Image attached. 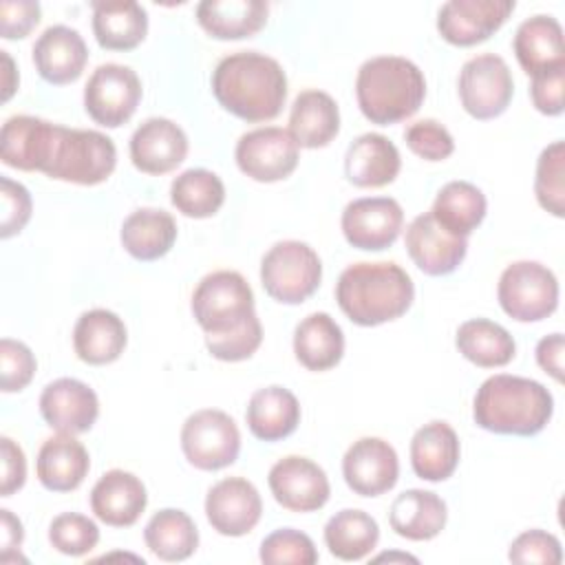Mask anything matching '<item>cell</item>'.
<instances>
[{"mask_svg":"<svg viewBox=\"0 0 565 565\" xmlns=\"http://www.w3.org/2000/svg\"><path fill=\"white\" fill-rule=\"evenodd\" d=\"M216 102L243 121L258 124L278 117L287 99L282 66L258 51L225 55L212 73Z\"/></svg>","mask_w":565,"mask_h":565,"instance_id":"1","label":"cell"},{"mask_svg":"<svg viewBox=\"0 0 565 565\" xmlns=\"http://www.w3.org/2000/svg\"><path fill=\"white\" fill-rule=\"evenodd\" d=\"M415 298L411 276L397 263H353L335 285L342 313L360 327H377L397 320Z\"/></svg>","mask_w":565,"mask_h":565,"instance_id":"2","label":"cell"},{"mask_svg":"<svg viewBox=\"0 0 565 565\" xmlns=\"http://www.w3.org/2000/svg\"><path fill=\"white\" fill-rule=\"evenodd\" d=\"M552 413L554 397L541 382L508 373L488 377L472 402L475 424L497 435H536L547 426Z\"/></svg>","mask_w":565,"mask_h":565,"instance_id":"3","label":"cell"},{"mask_svg":"<svg viewBox=\"0 0 565 565\" xmlns=\"http://www.w3.org/2000/svg\"><path fill=\"white\" fill-rule=\"evenodd\" d=\"M355 97L371 124L388 126L419 110L426 97V79L415 62L399 55H377L360 66Z\"/></svg>","mask_w":565,"mask_h":565,"instance_id":"4","label":"cell"},{"mask_svg":"<svg viewBox=\"0 0 565 565\" xmlns=\"http://www.w3.org/2000/svg\"><path fill=\"white\" fill-rule=\"evenodd\" d=\"M115 166L117 148L108 135L55 126L51 154L42 172L66 183L97 185L113 174Z\"/></svg>","mask_w":565,"mask_h":565,"instance_id":"5","label":"cell"},{"mask_svg":"<svg viewBox=\"0 0 565 565\" xmlns=\"http://www.w3.org/2000/svg\"><path fill=\"white\" fill-rule=\"evenodd\" d=\"M192 313L205 335L230 333L256 316L254 291L238 271H212L192 294Z\"/></svg>","mask_w":565,"mask_h":565,"instance_id":"6","label":"cell"},{"mask_svg":"<svg viewBox=\"0 0 565 565\" xmlns=\"http://www.w3.org/2000/svg\"><path fill=\"white\" fill-rule=\"evenodd\" d=\"M320 256L302 241H280L260 260L263 289L282 305L305 302L320 287Z\"/></svg>","mask_w":565,"mask_h":565,"instance_id":"7","label":"cell"},{"mask_svg":"<svg viewBox=\"0 0 565 565\" xmlns=\"http://www.w3.org/2000/svg\"><path fill=\"white\" fill-rule=\"evenodd\" d=\"M501 309L519 322H539L558 307V280L536 260L510 263L497 285Z\"/></svg>","mask_w":565,"mask_h":565,"instance_id":"8","label":"cell"},{"mask_svg":"<svg viewBox=\"0 0 565 565\" xmlns=\"http://www.w3.org/2000/svg\"><path fill=\"white\" fill-rule=\"evenodd\" d=\"M181 450L199 470H221L232 466L241 450L238 426L218 408L196 411L183 422Z\"/></svg>","mask_w":565,"mask_h":565,"instance_id":"9","label":"cell"},{"mask_svg":"<svg viewBox=\"0 0 565 565\" xmlns=\"http://www.w3.org/2000/svg\"><path fill=\"white\" fill-rule=\"evenodd\" d=\"M459 99L475 119H494L510 106L514 95L512 73L501 55L481 53L470 57L459 71Z\"/></svg>","mask_w":565,"mask_h":565,"instance_id":"10","label":"cell"},{"mask_svg":"<svg viewBox=\"0 0 565 565\" xmlns=\"http://www.w3.org/2000/svg\"><path fill=\"white\" fill-rule=\"evenodd\" d=\"M141 102L139 75L124 64H102L84 86V108L88 117L106 128L126 124Z\"/></svg>","mask_w":565,"mask_h":565,"instance_id":"11","label":"cell"},{"mask_svg":"<svg viewBox=\"0 0 565 565\" xmlns=\"http://www.w3.org/2000/svg\"><path fill=\"white\" fill-rule=\"evenodd\" d=\"M298 143L278 126H263L241 135L236 141V163L243 174L260 183L287 179L298 166Z\"/></svg>","mask_w":565,"mask_h":565,"instance_id":"12","label":"cell"},{"mask_svg":"<svg viewBox=\"0 0 565 565\" xmlns=\"http://www.w3.org/2000/svg\"><path fill=\"white\" fill-rule=\"evenodd\" d=\"M340 225L349 245L364 252H380L397 241L404 225V210L391 196H364L347 203Z\"/></svg>","mask_w":565,"mask_h":565,"instance_id":"13","label":"cell"},{"mask_svg":"<svg viewBox=\"0 0 565 565\" xmlns=\"http://www.w3.org/2000/svg\"><path fill=\"white\" fill-rule=\"evenodd\" d=\"M267 483L274 499L289 512H316L331 494L327 472L300 455L278 459L269 468Z\"/></svg>","mask_w":565,"mask_h":565,"instance_id":"14","label":"cell"},{"mask_svg":"<svg viewBox=\"0 0 565 565\" xmlns=\"http://www.w3.org/2000/svg\"><path fill=\"white\" fill-rule=\"evenodd\" d=\"M514 7V0H450L437 13V31L455 46H472L501 29Z\"/></svg>","mask_w":565,"mask_h":565,"instance_id":"15","label":"cell"},{"mask_svg":"<svg viewBox=\"0 0 565 565\" xmlns=\"http://www.w3.org/2000/svg\"><path fill=\"white\" fill-rule=\"evenodd\" d=\"M263 514V501L256 486L243 477L216 481L205 497V516L223 536L249 534Z\"/></svg>","mask_w":565,"mask_h":565,"instance_id":"16","label":"cell"},{"mask_svg":"<svg viewBox=\"0 0 565 565\" xmlns=\"http://www.w3.org/2000/svg\"><path fill=\"white\" fill-rule=\"evenodd\" d=\"M342 475L355 494L380 497L397 483V452L388 441L380 437H362L353 441L344 452Z\"/></svg>","mask_w":565,"mask_h":565,"instance_id":"17","label":"cell"},{"mask_svg":"<svg viewBox=\"0 0 565 565\" xmlns=\"http://www.w3.org/2000/svg\"><path fill=\"white\" fill-rule=\"evenodd\" d=\"M404 243L413 263L428 276L452 274L468 252V241L439 225L430 212L411 221Z\"/></svg>","mask_w":565,"mask_h":565,"instance_id":"18","label":"cell"},{"mask_svg":"<svg viewBox=\"0 0 565 565\" xmlns=\"http://www.w3.org/2000/svg\"><path fill=\"white\" fill-rule=\"evenodd\" d=\"M40 413L53 430L79 435L90 430L97 422L99 399L88 384L75 377H60L44 386Z\"/></svg>","mask_w":565,"mask_h":565,"instance_id":"19","label":"cell"},{"mask_svg":"<svg viewBox=\"0 0 565 565\" xmlns=\"http://www.w3.org/2000/svg\"><path fill=\"white\" fill-rule=\"evenodd\" d=\"M188 137L179 124L166 117L146 119L130 137L132 166L146 174H166L183 163Z\"/></svg>","mask_w":565,"mask_h":565,"instance_id":"20","label":"cell"},{"mask_svg":"<svg viewBox=\"0 0 565 565\" xmlns=\"http://www.w3.org/2000/svg\"><path fill=\"white\" fill-rule=\"evenodd\" d=\"M88 60V49L79 31L66 24H53L42 31L33 44V64L40 77L62 86L79 79Z\"/></svg>","mask_w":565,"mask_h":565,"instance_id":"21","label":"cell"},{"mask_svg":"<svg viewBox=\"0 0 565 565\" xmlns=\"http://www.w3.org/2000/svg\"><path fill=\"white\" fill-rule=\"evenodd\" d=\"M55 126L46 119L31 117V115H13L4 121L0 130V159L9 168L33 172V170H44L53 137H55Z\"/></svg>","mask_w":565,"mask_h":565,"instance_id":"22","label":"cell"},{"mask_svg":"<svg viewBox=\"0 0 565 565\" xmlns=\"http://www.w3.org/2000/svg\"><path fill=\"white\" fill-rule=\"evenodd\" d=\"M148 503L146 486L126 470H108L90 490L93 514L113 527H130L143 514Z\"/></svg>","mask_w":565,"mask_h":565,"instance_id":"23","label":"cell"},{"mask_svg":"<svg viewBox=\"0 0 565 565\" xmlns=\"http://www.w3.org/2000/svg\"><path fill=\"white\" fill-rule=\"evenodd\" d=\"M90 468L88 450L73 435L49 437L38 452L35 475L51 492H71L82 486Z\"/></svg>","mask_w":565,"mask_h":565,"instance_id":"24","label":"cell"},{"mask_svg":"<svg viewBox=\"0 0 565 565\" xmlns=\"http://www.w3.org/2000/svg\"><path fill=\"white\" fill-rule=\"evenodd\" d=\"M402 159L388 137L380 132L360 135L347 150L344 172L347 179L358 188H382L395 181L399 174Z\"/></svg>","mask_w":565,"mask_h":565,"instance_id":"25","label":"cell"},{"mask_svg":"<svg viewBox=\"0 0 565 565\" xmlns=\"http://www.w3.org/2000/svg\"><path fill=\"white\" fill-rule=\"evenodd\" d=\"M128 342L124 320L108 309L84 311L73 329V349L86 364H110L115 362Z\"/></svg>","mask_w":565,"mask_h":565,"instance_id":"26","label":"cell"},{"mask_svg":"<svg viewBox=\"0 0 565 565\" xmlns=\"http://www.w3.org/2000/svg\"><path fill=\"white\" fill-rule=\"evenodd\" d=\"M514 55L527 75H536L565 64L563 26L552 15H532L514 33Z\"/></svg>","mask_w":565,"mask_h":565,"instance_id":"27","label":"cell"},{"mask_svg":"<svg viewBox=\"0 0 565 565\" xmlns=\"http://www.w3.org/2000/svg\"><path fill=\"white\" fill-rule=\"evenodd\" d=\"M459 437L448 422L435 419L415 430L411 439V466L424 481H446L459 463Z\"/></svg>","mask_w":565,"mask_h":565,"instance_id":"28","label":"cell"},{"mask_svg":"<svg viewBox=\"0 0 565 565\" xmlns=\"http://www.w3.org/2000/svg\"><path fill=\"white\" fill-rule=\"evenodd\" d=\"M340 132V110L335 99L318 88L302 90L289 113V135L298 148H324Z\"/></svg>","mask_w":565,"mask_h":565,"instance_id":"29","label":"cell"},{"mask_svg":"<svg viewBox=\"0 0 565 565\" xmlns=\"http://www.w3.org/2000/svg\"><path fill=\"white\" fill-rule=\"evenodd\" d=\"M245 419L256 439L280 441L298 428L300 404L289 388L265 386L249 397Z\"/></svg>","mask_w":565,"mask_h":565,"instance_id":"30","label":"cell"},{"mask_svg":"<svg viewBox=\"0 0 565 565\" xmlns=\"http://www.w3.org/2000/svg\"><path fill=\"white\" fill-rule=\"evenodd\" d=\"M448 519V510L441 497L430 490H404L395 497L388 512V523L397 536L408 541L435 539Z\"/></svg>","mask_w":565,"mask_h":565,"instance_id":"31","label":"cell"},{"mask_svg":"<svg viewBox=\"0 0 565 565\" xmlns=\"http://www.w3.org/2000/svg\"><path fill=\"white\" fill-rule=\"evenodd\" d=\"M269 7L263 0H203L196 4L199 24L216 40H243L256 35L267 22Z\"/></svg>","mask_w":565,"mask_h":565,"instance_id":"32","label":"cell"},{"mask_svg":"<svg viewBox=\"0 0 565 565\" xmlns=\"http://www.w3.org/2000/svg\"><path fill=\"white\" fill-rule=\"evenodd\" d=\"M93 33L102 49L130 51L148 33V13L139 2H93Z\"/></svg>","mask_w":565,"mask_h":565,"instance_id":"33","label":"cell"},{"mask_svg":"<svg viewBox=\"0 0 565 565\" xmlns=\"http://www.w3.org/2000/svg\"><path fill=\"white\" fill-rule=\"evenodd\" d=\"M294 353L305 369L329 371L342 360L344 333L329 313H309L296 324Z\"/></svg>","mask_w":565,"mask_h":565,"instance_id":"34","label":"cell"},{"mask_svg":"<svg viewBox=\"0 0 565 565\" xmlns=\"http://www.w3.org/2000/svg\"><path fill=\"white\" fill-rule=\"evenodd\" d=\"M121 245L137 260H157L166 256L177 241V223L170 212L141 207L121 223Z\"/></svg>","mask_w":565,"mask_h":565,"instance_id":"35","label":"cell"},{"mask_svg":"<svg viewBox=\"0 0 565 565\" xmlns=\"http://www.w3.org/2000/svg\"><path fill=\"white\" fill-rule=\"evenodd\" d=\"M455 344L468 362L481 369L505 366L516 353V344L510 331L488 318H472L461 322L455 335Z\"/></svg>","mask_w":565,"mask_h":565,"instance_id":"36","label":"cell"},{"mask_svg":"<svg viewBox=\"0 0 565 565\" xmlns=\"http://www.w3.org/2000/svg\"><path fill=\"white\" fill-rule=\"evenodd\" d=\"M148 550L168 563L190 558L199 547V530L188 512L163 508L150 516L143 530Z\"/></svg>","mask_w":565,"mask_h":565,"instance_id":"37","label":"cell"},{"mask_svg":"<svg viewBox=\"0 0 565 565\" xmlns=\"http://www.w3.org/2000/svg\"><path fill=\"white\" fill-rule=\"evenodd\" d=\"M380 541L377 521L364 510H340L324 525V543L329 552L347 563L366 558Z\"/></svg>","mask_w":565,"mask_h":565,"instance_id":"38","label":"cell"},{"mask_svg":"<svg viewBox=\"0 0 565 565\" xmlns=\"http://www.w3.org/2000/svg\"><path fill=\"white\" fill-rule=\"evenodd\" d=\"M486 210V196L477 185L468 181H450L437 192L430 214L448 232L468 238V234L481 225Z\"/></svg>","mask_w":565,"mask_h":565,"instance_id":"39","label":"cell"},{"mask_svg":"<svg viewBox=\"0 0 565 565\" xmlns=\"http://www.w3.org/2000/svg\"><path fill=\"white\" fill-rule=\"evenodd\" d=\"M172 205L190 218L214 216L225 201V185L218 174L205 168H190L174 177L170 185Z\"/></svg>","mask_w":565,"mask_h":565,"instance_id":"40","label":"cell"},{"mask_svg":"<svg viewBox=\"0 0 565 565\" xmlns=\"http://www.w3.org/2000/svg\"><path fill=\"white\" fill-rule=\"evenodd\" d=\"M534 194L543 210L554 216L565 214V143L554 141L541 150L536 161Z\"/></svg>","mask_w":565,"mask_h":565,"instance_id":"41","label":"cell"},{"mask_svg":"<svg viewBox=\"0 0 565 565\" xmlns=\"http://www.w3.org/2000/svg\"><path fill=\"white\" fill-rule=\"evenodd\" d=\"M51 545L66 556H84L99 543V527L77 512H62L49 525Z\"/></svg>","mask_w":565,"mask_h":565,"instance_id":"42","label":"cell"},{"mask_svg":"<svg viewBox=\"0 0 565 565\" xmlns=\"http://www.w3.org/2000/svg\"><path fill=\"white\" fill-rule=\"evenodd\" d=\"M260 561L267 565H313L318 563V550L313 541L294 527H280L263 539L260 543Z\"/></svg>","mask_w":565,"mask_h":565,"instance_id":"43","label":"cell"},{"mask_svg":"<svg viewBox=\"0 0 565 565\" xmlns=\"http://www.w3.org/2000/svg\"><path fill=\"white\" fill-rule=\"evenodd\" d=\"M263 342V327L258 316L247 320L243 327L223 333V335H205V347L212 358L221 362H241L256 353Z\"/></svg>","mask_w":565,"mask_h":565,"instance_id":"44","label":"cell"},{"mask_svg":"<svg viewBox=\"0 0 565 565\" xmlns=\"http://www.w3.org/2000/svg\"><path fill=\"white\" fill-rule=\"evenodd\" d=\"M38 362L31 349L11 338L0 340V386L4 393L22 391L35 375Z\"/></svg>","mask_w":565,"mask_h":565,"instance_id":"45","label":"cell"},{"mask_svg":"<svg viewBox=\"0 0 565 565\" xmlns=\"http://www.w3.org/2000/svg\"><path fill=\"white\" fill-rule=\"evenodd\" d=\"M406 146L426 161H444L455 152V139L446 126L435 119H419L404 132Z\"/></svg>","mask_w":565,"mask_h":565,"instance_id":"46","label":"cell"},{"mask_svg":"<svg viewBox=\"0 0 565 565\" xmlns=\"http://www.w3.org/2000/svg\"><path fill=\"white\" fill-rule=\"evenodd\" d=\"M508 558L519 565H527V563L558 565L563 561V550H561V541L554 534L545 530H525L512 541L508 550Z\"/></svg>","mask_w":565,"mask_h":565,"instance_id":"47","label":"cell"},{"mask_svg":"<svg viewBox=\"0 0 565 565\" xmlns=\"http://www.w3.org/2000/svg\"><path fill=\"white\" fill-rule=\"evenodd\" d=\"M0 199H2V225H0V236L9 238L13 234H20L24 230V225L31 218V194L29 190L9 179L2 177L0 179Z\"/></svg>","mask_w":565,"mask_h":565,"instance_id":"48","label":"cell"},{"mask_svg":"<svg viewBox=\"0 0 565 565\" xmlns=\"http://www.w3.org/2000/svg\"><path fill=\"white\" fill-rule=\"evenodd\" d=\"M563 88H565V64L532 75L530 97L539 113L556 117L563 113Z\"/></svg>","mask_w":565,"mask_h":565,"instance_id":"49","label":"cell"},{"mask_svg":"<svg viewBox=\"0 0 565 565\" xmlns=\"http://www.w3.org/2000/svg\"><path fill=\"white\" fill-rule=\"evenodd\" d=\"M40 22V4L33 0H4L0 2V31L4 40L26 38Z\"/></svg>","mask_w":565,"mask_h":565,"instance_id":"50","label":"cell"},{"mask_svg":"<svg viewBox=\"0 0 565 565\" xmlns=\"http://www.w3.org/2000/svg\"><path fill=\"white\" fill-rule=\"evenodd\" d=\"M0 452H2V481L0 494L11 497L20 490L26 481V459L22 448L11 437H0Z\"/></svg>","mask_w":565,"mask_h":565,"instance_id":"51","label":"cell"},{"mask_svg":"<svg viewBox=\"0 0 565 565\" xmlns=\"http://www.w3.org/2000/svg\"><path fill=\"white\" fill-rule=\"evenodd\" d=\"M563 351H565L563 333L545 335L536 344V362H539V366L545 373H550L556 382H563Z\"/></svg>","mask_w":565,"mask_h":565,"instance_id":"52","label":"cell"},{"mask_svg":"<svg viewBox=\"0 0 565 565\" xmlns=\"http://www.w3.org/2000/svg\"><path fill=\"white\" fill-rule=\"evenodd\" d=\"M0 527H2V561L11 558V552H18L24 539V530L20 519L11 514V510H0Z\"/></svg>","mask_w":565,"mask_h":565,"instance_id":"53","label":"cell"},{"mask_svg":"<svg viewBox=\"0 0 565 565\" xmlns=\"http://www.w3.org/2000/svg\"><path fill=\"white\" fill-rule=\"evenodd\" d=\"M0 57H2V64H4V84H2V102H7L13 90L18 88V75H15V68H13V60L9 57L7 51H0Z\"/></svg>","mask_w":565,"mask_h":565,"instance_id":"54","label":"cell"},{"mask_svg":"<svg viewBox=\"0 0 565 565\" xmlns=\"http://www.w3.org/2000/svg\"><path fill=\"white\" fill-rule=\"evenodd\" d=\"M384 558H388V561L399 558V561H413V563H417V558H415V556H408V554H382V556H377L375 561H384Z\"/></svg>","mask_w":565,"mask_h":565,"instance_id":"55","label":"cell"}]
</instances>
